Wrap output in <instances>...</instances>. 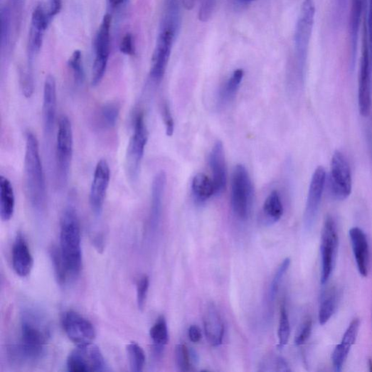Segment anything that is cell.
<instances>
[{
    "mask_svg": "<svg viewBox=\"0 0 372 372\" xmlns=\"http://www.w3.org/2000/svg\"><path fill=\"white\" fill-rule=\"evenodd\" d=\"M57 93L55 78L50 75L45 81L43 91V121L46 137L50 138L53 132L56 119Z\"/></svg>",
    "mask_w": 372,
    "mask_h": 372,
    "instance_id": "obj_18",
    "label": "cell"
},
{
    "mask_svg": "<svg viewBox=\"0 0 372 372\" xmlns=\"http://www.w3.org/2000/svg\"><path fill=\"white\" fill-rule=\"evenodd\" d=\"M107 2L111 11H118L127 5L129 0H107Z\"/></svg>",
    "mask_w": 372,
    "mask_h": 372,
    "instance_id": "obj_48",
    "label": "cell"
},
{
    "mask_svg": "<svg viewBox=\"0 0 372 372\" xmlns=\"http://www.w3.org/2000/svg\"><path fill=\"white\" fill-rule=\"evenodd\" d=\"M191 192L194 201L201 205L215 195L213 180L204 174H198L191 183Z\"/></svg>",
    "mask_w": 372,
    "mask_h": 372,
    "instance_id": "obj_28",
    "label": "cell"
},
{
    "mask_svg": "<svg viewBox=\"0 0 372 372\" xmlns=\"http://www.w3.org/2000/svg\"><path fill=\"white\" fill-rule=\"evenodd\" d=\"M349 235L358 272L363 277H366L369 265V247L366 235L362 229L354 227L350 230Z\"/></svg>",
    "mask_w": 372,
    "mask_h": 372,
    "instance_id": "obj_21",
    "label": "cell"
},
{
    "mask_svg": "<svg viewBox=\"0 0 372 372\" xmlns=\"http://www.w3.org/2000/svg\"><path fill=\"white\" fill-rule=\"evenodd\" d=\"M120 52L126 55H132L134 53L133 38L130 33H126L119 45Z\"/></svg>",
    "mask_w": 372,
    "mask_h": 372,
    "instance_id": "obj_44",
    "label": "cell"
},
{
    "mask_svg": "<svg viewBox=\"0 0 372 372\" xmlns=\"http://www.w3.org/2000/svg\"><path fill=\"white\" fill-rule=\"evenodd\" d=\"M313 323L311 319H307L300 326L296 336L294 343L297 346L305 344L311 336Z\"/></svg>",
    "mask_w": 372,
    "mask_h": 372,
    "instance_id": "obj_41",
    "label": "cell"
},
{
    "mask_svg": "<svg viewBox=\"0 0 372 372\" xmlns=\"http://www.w3.org/2000/svg\"><path fill=\"white\" fill-rule=\"evenodd\" d=\"M161 116L165 126L166 134L167 137H171L174 132L175 124L170 107L166 103H164L162 105Z\"/></svg>",
    "mask_w": 372,
    "mask_h": 372,
    "instance_id": "obj_42",
    "label": "cell"
},
{
    "mask_svg": "<svg viewBox=\"0 0 372 372\" xmlns=\"http://www.w3.org/2000/svg\"><path fill=\"white\" fill-rule=\"evenodd\" d=\"M149 289V278L145 275L137 283V303L140 311H144L146 307Z\"/></svg>",
    "mask_w": 372,
    "mask_h": 372,
    "instance_id": "obj_40",
    "label": "cell"
},
{
    "mask_svg": "<svg viewBox=\"0 0 372 372\" xmlns=\"http://www.w3.org/2000/svg\"><path fill=\"white\" fill-rule=\"evenodd\" d=\"M111 172L106 159H100L96 166L90 191V206L93 214L102 213L110 186Z\"/></svg>",
    "mask_w": 372,
    "mask_h": 372,
    "instance_id": "obj_15",
    "label": "cell"
},
{
    "mask_svg": "<svg viewBox=\"0 0 372 372\" xmlns=\"http://www.w3.org/2000/svg\"><path fill=\"white\" fill-rule=\"evenodd\" d=\"M262 218L269 224L279 221L283 216L284 208L280 194L275 190L270 193L264 202Z\"/></svg>",
    "mask_w": 372,
    "mask_h": 372,
    "instance_id": "obj_29",
    "label": "cell"
},
{
    "mask_svg": "<svg viewBox=\"0 0 372 372\" xmlns=\"http://www.w3.org/2000/svg\"><path fill=\"white\" fill-rule=\"evenodd\" d=\"M348 0H335L336 19L341 20L347 9Z\"/></svg>",
    "mask_w": 372,
    "mask_h": 372,
    "instance_id": "obj_46",
    "label": "cell"
},
{
    "mask_svg": "<svg viewBox=\"0 0 372 372\" xmlns=\"http://www.w3.org/2000/svg\"><path fill=\"white\" fill-rule=\"evenodd\" d=\"M368 365H369L370 371H372V360H369Z\"/></svg>",
    "mask_w": 372,
    "mask_h": 372,
    "instance_id": "obj_51",
    "label": "cell"
},
{
    "mask_svg": "<svg viewBox=\"0 0 372 372\" xmlns=\"http://www.w3.org/2000/svg\"><path fill=\"white\" fill-rule=\"evenodd\" d=\"M16 206L15 193L11 182L5 176L0 178V216L9 221L14 214Z\"/></svg>",
    "mask_w": 372,
    "mask_h": 372,
    "instance_id": "obj_26",
    "label": "cell"
},
{
    "mask_svg": "<svg viewBox=\"0 0 372 372\" xmlns=\"http://www.w3.org/2000/svg\"><path fill=\"white\" fill-rule=\"evenodd\" d=\"M366 2L367 0H351V9L349 18V33L352 68L356 61L361 16L365 9Z\"/></svg>",
    "mask_w": 372,
    "mask_h": 372,
    "instance_id": "obj_25",
    "label": "cell"
},
{
    "mask_svg": "<svg viewBox=\"0 0 372 372\" xmlns=\"http://www.w3.org/2000/svg\"><path fill=\"white\" fill-rule=\"evenodd\" d=\"M290 336V324L288 314L285 305L280 310V324L278 329L279 346L282 349L289 342Z\"/></svg>",
    "mask_w": 372,
    "mask_h": 372,
    "instance_id": "obj_38",
    "label": "cell"
},
{
    "mask_svg": "<svg viewBox=\"0 0 372 372\" xmlns=\"http://www.w3.org/2000/svg\"><path fill=\"white\" fill-rule=\"evenodd\" d=\"M316 15L314 0H304L296 23L294 43L296 78L299 84L305 80L308 54Z\"/></svg>",
    "mask_w": 372,
    "mask_h": 372,
    "instance_id": "obj_4",
    "label": "cell"
},
{
    "mask_svg": "<svg viewBox=\"0 0 372 372\" xmlns=\"http://www.w3.org/2000/svg\"><path fill=\"white\" fill-rule=\"evenodd\" d=\"M196 0H182L183 6L187 11H191L193 9Z\"/></svg>",
    "mask_w": 372,
    "mask_h": 372,
    "instance_id": "obj_49",
    "label": "cell"
},
{
    "mask_svg": "<svg viewBox=\"0 0 372 372\" xmlns=\"http://www.w3.org/2000/svg\"><path fill=\"white\" fill-rule=\"evenodd\" d=\"M244 76L243 70H236L223 84L218 96V104L220 107L227 106L234 99L240 88Z\"/></svg>",
    "mask_w": 372,
    "mask_h": 372,
    "instance_id": "obj_27",
    "label": "cell"
},
{
    "mask_svg": "<svg viewBox=\"0 0 372 372\" xmlns=\"http://www.w3.org/2000/svg\"><path fill=\"white\" fill-rule=\"evenodd\" d=\"M188 336L192 343H198L201 339V329L196 325L191 326L188 329Z\"/></svg>",
    "mask_w": 372,
    "mask_h": 372,
    "instance_id": "obj_47",
    "label": "cell"
},
{
    "mask_svg": "<svg viewBox=\"0 0 372 372\" xmlns=\"http://www.w3.org/2000/svg\"><path fill=\"white\" fill-rule=\"evenodd\" d=\"M74 152L73 129L69 117H60L55 148V168L58 185L65 187L69 181Z\"/></svg>",
    "mask_w": 372,
    "mask_h": 372,
    "instance_id": "obj_6",
    "label": "cell"
},
{
    "mask_svg": "<svg viewBox=\"0 0 372 372\" xmlns=\"http://www.w3.org/2000/svg\"><path fill=\"white\" fill-rule=\"evenodd\" d=\"M49 331L43 319L31 312L23 314L18 344L12 349V356L20 361H36L45 354Z\"/></svg>",
    "mask_w": 372,
    "mask_h": 372,
    "instance_id": "obj_2",
    "label": "cell"
},
{
    "mask_svg": "<svg viewBox=\"0 0 372 372\" xmlns=\"http://www.w3.org/2000/svg\"><path fill=\"white\" fill-rule=\"evenodd\" d=\"M51 22L47 18L44 5L41 4L33 10L28 38V64L31 68L33 58L42 48L45 32Z\"/></svg>",
    "mask_w": 372,
    "mask_h": 372,
    "instance_id": "obj_17",
    "label": "cell"
},
{
    "mask_svg": "<svg viewBox=\"0 0 372 372\" xmlns=\"http://www.w3.org/2000/svg\"><path fill=\"white\" fill-rule=\"evenodd\" d=\"M44 7L48 20L52 22L62 9V0H48Z\"/></svg>",
    "mask_w": 372,
    "mask_h": 372,
    "instance_id": "obj_43",
    "label": "cell"
},
{
    "mask_svg": "<svg viewBox=\"0 0 372 372\" xmlns=\"http://www.w3.org/2000/svg\"><path fill=\"white\" fill-rule=\"evenodd\" d=\"M338 233L334 218L327 216L325 219L321 239V285H326L334 268L336 254L338 251Z\"/></svg>",
    "mask_w": 372,
    "mask_h": 372,
    "instance_id": "obj_12",
    "label": "cell"
},
{
    "mask_svg": "<svg viewBox=\"0 0 372 372\" xmlns=\"http://www.w3.org/2000/svg\"><path fill=\"white\" fill-rule=\"evenodd\" d=\"M120 112V107L117 103L105 105L100 112V122L107 129H112L117 124Z\"/></svg>",
    "mask_w": 372,
    "mask_h": 372,
    "instance_id": "obj_34",
    "label": "cell"
},
{
    "mask_svg": "<svg viewBox=\"0 0 372 372\" xmlns=\"http://www.w3.org/2000/svg\"><path fill=\"white\" fill-rule=\"evenodd\" d=\"M1 47L2 49H6L11 41V14L9 7L2 8L1 13Z\"/></svg>",
    "mask_w": 372,
    "mask_h": 372,
    "instance_id": "obj_37",
    "label": "cell"
},
{
    "mask_svg": "<svg viewBox=\"0 0 372 372\" xmlns=\"http://www.w3.org/2000/svg\"><path fill=\"white\" fill-rule=\"evenodd\" d=\"M253 192L247 168L243 164L236 165L232 176L231 206L235 216L240 220H246L250 213Z\"/></svg>",
    "mask_w": 372,
    "mask_h": 372,
    "instance_id": "obj_8",
    "label": "cell"
},
{
    "mask_svg": "<svg viewBox=\"0 0 372 372\" xmlns=\"http://www.w3.org/2000/svg\"><path fill=\"white\" fill-rule=\"evenodd\" d=\"M166 185V175L164 171H160L155 176L152 184L150 223L154 226L158 225L161 218Z\"/></svg>",
    "mask_w": 372,
    "mask_h": 372,
    "instance_id": "obj_24",
    "label": "cell"
},
{
    "mask_svg": "<svg viewBox=\"0 0 372 372\" xmlns=\"http://www.w3.org/2000/svg\"><path fill=\"white\" fill-rule=\"evenodd\" d=\"M254 1H255V0H236V2L242 6L248 5Z\"/></svg>",
    "mask_w": 372,
    "mask_h": 372,
    "instance_id": "obj_50",
    "label": "cell"
},
{
    "mask_svg": "<svg viewBox=\"0 0 372 372\" xmlns=\"http://www.w3.org/2000/svg\"><path fill=\"white\" fill-rule=\"evenodd\" d=\"M66 365L68 371L71 372L108 371L102 353L92 344L78 346L68 356Z\"/></svg>",
    "mask_w": 372,
    "mask_h": 372,
    "instance_id": "obj_11",
    "label": "cell"
},
{
    "mask_svg": "<svg viewBox=\"0 0 372 372\" xmlns=\"http://www.w3.org/2000/svg\"><path fill=\"white\" fill-rule=\"evenodd\" d=\"M26 192L31 206L43 211L46 205V183L40 154L39 142L35 134L27 132L24 157Z\"/></svg>",
    "mask_w": 372,
    "mask_h": 372,
    "instance_id": "obj_1",
    "label": "cell"
},
{
    "mask_svg": "<svg viewBox=\"0 0 372 372\" xmlns=\"http://www.w3.org/2000/svg\"><path fill=\"white\" fill-rule=\"evenodd\" d=\"M12 260L17 275L24 278L31 274L33 259L23 235L20 233L17 235L14 244Z\"/></svg>",
    "mask_w": 372,
    "mask_h": 372,
    "instance_id": "obj_22",
    "label": "cell"
},
{
    "mask_svg": "<svg viewBox=\"0 0 372 372\" xmlns=\"http://www.w3.org/2000/svg\"><path fill=\"white\" fill-rule=\"evenodd\" d=\"M17 4H20L22 2V0H15Z\"/></svg>",
    "mask_w": 372,
    "mask_h": 372,
    "instance_id": "obj_52",
    "label": "cell"
},
{
    "mask_svg": "<svg viewBox=\"0 0 372 372\" xmlns=\"http://www.w3.org/2000/svg\"><path fill=\"white\" fill-rule=\"evenodd\" d=\"M372 58L370 55L366 28L364 25L363 51L358 78V101L361 116L368 117L371 108Z\"/></svg>",
    "mask_w": 372,
    "mask_h": 372,
    "instance_id": "obj_13",
    "label": "cell"
},
{
    "mask_svg": "<svg viewBox=\"0 0 372 372\" xmlns=\"http://www.w3.org/2000/svg\"><path fill=\"white\" fill-rule=\"evenodd\" d=\"M62 326L69 339L77 346L92 344L96 333L93 325L80 314L70 311L62 318Z\"/></svg>",
    "mask_w": 372,
    "mask_h": 372,
    "instance_id": "obj_14",
    "label": "cell"
},
{
    "mask_svg": "<svg viewBox=\"0 0 372 372\" xmlns=\"http://www.w3.org/2000/svg\"><path fill=\"white\" fill-rule=\"evenodd\" d=\"M60 250L68 274L70 278H77L82 268L81 230L75 210L68 208L60 221Z\"/></svg>",
    "mask_w": 372,
    "mask_h": 372,
    "instance_id": "obj_3",
    "label": "cell"
},
{
    "mask_svg": "<svg viewBox=\"0 0 372 372\" xmlns=\"http://www.w3.org/2000/svg\"><path fill=\"white\" fill-rule=\"evenodd\" d=\"M367 23H365L367 32L370 55L372 58V0H368Z\"/></svg>",
    "mask_w": 372,
    "mask_h": 372,
    "instance_id": "obj_45",
    "label": "cell"
},
{
    "mask_svg": "<svg viewBox=\"0 0 372 372\" xmlns=\"http://www.w3.org/2000/svg\"><path fill=\"white\" fill-rule=\"evenodd\" d=\"M112 16L106 14L101 22L94 41L95 59L91 85L97 86L103 80L109 63L111 49Z\"/></svg>",
    "mask_w": 372,
    "mask_h": 372,
    "instance_id": "obj_9",
    "label": "cell"
},
{
    "mask_svg": "<svg viewBox=\"0 0 372 372\" xmlns=\"http://www.w3.org/2000/svg\"><path fill=\"white\" fill-rule=\"evenodd\" d=\"M149 139V131L142 112L135 117L133 132L127 148L125 166L132 181L139 179L142 160Z\"/></svg>",
    "mask_w": 372,
    "mask_h": 372,
    "instance_id": "obj_7",
    "label": "cell"
},
{
    "mask_svg": "<svg viewBox=\"0 0 372 372\" xmlns=\"http://www.w3.org/2000/svg\"><path fill=\"white\" fill-rule=\"evenodd\" d=\"M129 365L133 372H142L146 363V354L137 343L132 342L126 348Z\"/></svg>",
    "mask_w": 372,
    "mask_h": 372,
    "instance_id": "obj_32",
    "label": "cell"
},
{
    "mask_svg": "<svg viewBox=\"0 0 372 372\" xmlns=\"http://www.w3.org/2000/svg\"><path fill=\"white\" fill-rule=\"evenodd\" d=\"M176 365L181 371H189L191 368L190 350L183 344H179L175 349Z\"/></svg>",
    "mask_w": 372,
    "mask_h": 372,
    "instance_id": "obj_39",
    "label": "cell"
},
{
    "mask_svg": "<svg viewBox=\"0 0 372 372\" xmlns=\"http://www.w3.org/2000/svg\"><path fill=\"white\" fill-rule=\"evenodd\" d=\"M180 29L179 26L160 21L149 73L150 80L155 84H159L164 77L173 46L179 36Z\"/></svg>",
    "mask_w": 372,
    "mask_h": 372,
    "instance_id": "obj_5",
    "label": "cell"
},
{
    "mask_svg": "<svg viewBox=\"0 0 372 372\" xmlns=\"http://www.w3.org/2000/svg\"><path fill=\"white\" fill-rule=\"evenodd\" d=\"M71 70L75 84L81 86L85 82V71L83 63V54L79 50L75 51L68 61Z\"/></svg>",
    "mask_w": 372,
    "mask_h": 372,
    "instance_id": "obj_35",
    "label": "cell"
},
{
    "mask_svg": "<svg viewBox=\"0 0 372 372\" xmlns=\"http://www.w3.org/2000/svg\"><path fill=\"white\" fill-rule=\"evenodd\" d=\"M326 184L324 168L318 166L314 171L309 190L304 223L307 229H311L316 222Z\"/></svg>",
    "mask_w": 372,
    "mask_h": 372,
    "instance_id": "obj_16",
    "label": "cell"
},
{
    "mask_svg": "<svg viewBox=\"0 0 372 372\" xmlns=\"http://www.w3.org/2000/svg\"><path fill=\"white\" fill-rule=\"evenodd\" d=\"M50 255L56 280L60 285H64L68 281V279L70 278V276L69 274H68L60 248L52 247L50 250Z\"/></svg>",
    "mask_w": 372,
    "mask_h": 372,
    "instance_id": "obj_33",
    "label": "cell"
},
{
    "mask_svg": "<svg viewBox=\"0 0 372 372\" xmlns=\"http://www.w3.org/2000/svg\"><path fill=\"white\" fill-rule=\"evenodd\" d=\"M338 292L335 287L325 290L321 297L319 321L321 325H325L336 312L338 302Z\"/></svg>",
    "mask_w": 372,
    "mask_h": 372,
    "instance_id": "obj_30",
    "label": "cell"
},
{
    "mask_svg": "<svg viewBox=\"0 0 372 372\" xmlns=\"http://www.w3.org/2000/svg\"><path fill=\"white\" fill-rule=\"evenodd\" d=\"M328 188L331 196L336 200L348 198L352 191V176L350 164L346 156L336 151L331 158Z\"/></svg>",
    "mask_w": 372,
    "mask_h": 372,
    "instance_id": "obj_10",
    "label": "cell"
},
{
    "mask_svg": "<svg viewBox=\"0 0 372 372\" xmlns=\"http://www.w3.org/2000/svg\"><path fill=\"white\" fill-rule=\"evenodd\" d=\"M291 264V260L287 257L286 258L279 266L277 272L274 277L273 281L272 282V285L270 286L269 292H268V299L270 302H273L275 299L276 296L277 295L281 282L285 276L289 266Z\"/></svg>",
    "mask_w": 372,
    "mask_h": 372,
    "instance_id": "obj_36",
    "label": "cell"
},
{
    "mask_svg": "<svg viewBox=\"0 0 372 372\" xmlns=\"http://www.w3.org/2000/svg\"><path fill=\"white\" fill-rule=\"evenodd\" d=\"M209 164L213 173L215 195H221L227 186V166L223 143L218 141L209 155Z\"/></svg>",
    "mask_w": 372,
    "mask_h": 372,
    "instance_id": "obj_19",
    "label": "cell"
},
{
    "mask_svg": "<svg viewBox=\"0 0 372 372\" xmlns=\"http://www.w3.org/2000/svg\"><path fill=\"white\" fill-rule=\"evenodd\" d=\"M361 321L354 319L346 329L341 343L336 346L332 354V363L336 371H341L349 357L352 346L356 341Z\"/></svg>",
    "mask_w": 372,
    "mask_h": 372,
    "instance_id": "obj_20",
    "label": "cell"
},
{
    "mask_svg": "<svg viewBox=\"0 0 372 372\" xmlns=\"http://www.w3.org/2000/svg\"><path fill=\"white\" fill-rule=\"evenodd\" d=\"M149 334L156 354H161L164 347L169 342L168 328L164 317H160L157 319L151 328Z\"/></svg>",
    "mask_w": 372,
    "mask_h": 372,
    "instance_id": "obj_31",
    "label": "cell"
},
{
    "mask_svg": "<svg viewBox=\"0 0 372 372\" xmlns=\"http://www.w3.org/2000/svg\"><path fill=\"white\" fill-rule=\"evenodd\" d=\"M204 327L207 339L213 346H218L223 343L224 326L213 303H211L204 314Z\"/></svg>",
    "mask_w": 372,
    "mask_h": 372,
    "instance_id": "obj_23",
    "label": "cell"
}]
</instances>
